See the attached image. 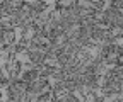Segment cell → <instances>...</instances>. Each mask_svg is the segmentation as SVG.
Listing matches in <instances>:
<instances>
[{
  "label": "cell",
  "mask_w": 123,
  "mask_h": 102,
  "mask_svg": "<svg viewBox=\"0 0 123 102\" xmlns=\"http://www.w3.org/2000/svg\"><path fill=\"white\" fill-rule=\"evenodd\" d=\"M115 102H123V99H118V100H115Z\"/></svg>",
  "instance_id": "1"
}]
</instances>
